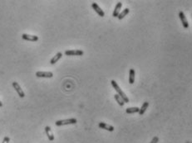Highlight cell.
Segmentation results:
<instances>
[{
    "label": "cell",
    "mask_w": 192,
    "mask_h": 143,
    "mask_svg": "<svg viewBox=\"0 0 192 143\" xmlns=\"http://www.w3.org/2000/svg\"><path fill=\"white\" fill-rule=\"evenodd\" d=\"M111 85L113 86V88L115 89V90H116V92H117V94L121 97V99H123V101H124V103H128L129 102V99H128V97L126 96V94L122 91L121 89V88L119 87V85L117 84V83H116L115 80H111Z\"/></svg>",
    "instance_id": "1"
},
{
    "label": "cell",
    "mask_w": 192,
    "mask_h": 143,
    "mask_svg": "<svg viewBox=\"0 0 192 143\" xmlns=\"http://www.w3.org/2000/svg\"><path fill=\"white\" fill-rule=\"evenodd\" d=\"M77 123V120L76 118H69L64 119V120H58L55 123V125L57 127H60V126H64V125L76 124Z\"/></svg>",
    "instance_id": "2"
},
{
    "label": "cell",
    "mask_w": 192,
    "mask_h": 143,
    "mask_svg": "<svg viewBox=\"0 0 192 143\" xmlns=\"http://www.w3.org/2000/svg\"><path fill=\"white\" fill-rule=\"evenodd\" d=\"M64 54L68 56H72V55H82L84 54L83 50H67L66 51L64 52Z\"/></svg>",
    "instance_id": "3"
},
{
    "label": "cell",
    "mask_w": 192,
    "mask_h": 143,
    "mask_svg": "<svg viewBox=\"0 0 192 143\" xmlns=\"http://www.w3.org/2000/svg\"><path fill=\"white\" fill-rule=\"evenodd\" d=\"M36 76L38 78H52L53 74L50 71H38L36 72Z\"/></svg>",
    "instance_id": "4"
},
{
    "label": "cell",
    "mask_w": 192,
    "mask_h": 143,
    "mask_svg": "<svg viewBox=\"0 0 192 143\" xmlns=\"http://www.w3.org/2000/svg\"><path fill=\"white\" fill-rule=\"evenodd\" d=\"M13 88H14V89L17 91V93H18V96H19L20 98H24V97H25V94H24L23 90L22 89L20 85L18 84V82H16V81L13 82Z\"/></svg>",
    "instance_id": "5"
},
{
    "label": "cell",
    "mask_w": 192,
    "mask_h": 143,
    "mask_svg": "<svg viewBox=\"0 0 192 143\" xmlns=\"http://www.w3.org/2000/svg\"><path fill=\"white\" fill-rule=\"evenodd\" d=\"M179 17H180V18H181L182 25H183V27H184V28H188V27H189V22H188V21H187L186 19V17L185 13H183V11H181V12L179 13Z\"/></svg>",
    "instance_id": "6"
},
{
    "label": "cell",
    "mask_w": 192,
    "mask_h": 143,
    "mask_svg": "<svg viewBox=\"0 0 192 143\" xmlns=\"http://www.w3.org/2000/svg\"><path fill=\"white\" fill-rule=\"evenodd\" d=\"M91 7H92V8L94 9V11H95L100 17H104V16H105V13L103 12V10H101V8L97 5V4H96V3H92V4H91Z\"/></svg>",
    "instance_id": "7"
},
{
    "label": "cell",
    "mask_w": 192,
    "mask_h": 143,
    "mask_svg": "<svg viewBox=\"0 0 192 143\" xmlns=\"http://www.w3.org/2000/svg\"><path fill=\"white\" fill-rule=\"evenodd\" d=\"M22 38L26 41H38V36H34V35H28V34H23Z\"/></svg>",
    "instance_id": "8"
},
{
    "label": "cell",
    "mask_w": 192,
    "mask_h": 143,
    "mask_svg": "<svg viewBox=\"0 0 192 143\" xmlns=\"http://www.w3.org/2000/svg\"><path fill=\"white\" fill-rule=\"evenodd\" d=\"M98 127L101 129H105L106 131H109V132H113L114 131V127H112L111 125L109 124H106L105 123H98Z\"/></svg>",
    "instance_id": "9"
},
{
    "label": "cell",
    "mask_w": 192,
    "mask_h": 143,
    "mask_svg": "<svg viewBox=\"0 0 192 143\" xmlns=\"http://www.w3.org/2000/svg\"><path fill=\"white\" fill-rule=\"evenodd\" d=\"M121 6H122V4H121V2H118L117 4H116V7H115V9L113 11V17H115V18H117V16L119 15L120 13V10L121 8Z\"/></svg>",
    "instance_id": "10"
},
{
    "label": "cell",
    "mask_w": 192,
    "mask_h": 143,
    "mask_svg": "<svg viewBox=\"0 0 192 143\" xmlns=\"http://www.w3.org/2000/svg\"><path fill=\"white\" fill-rule=\"evenodd\" d=\"M62 52H57V53L52 58V60H50V63L52 64H54L62 58Z\"/></svg>",
    "instance_id": "11"
},
{
    "label": "cell",
    "mask_w": 192,
    "mask_h": 143,
    "mask_svg": "<svg viewBox=\"0 0 192 143\" xmlns=\"http://www.w3.org/2000/svg\"><path fill=\"white\" fill-rule=\"evenodd\" d=\"M45 132L48 139H49L50 141H53V140H54V136H53V133H52V130H51L50 127L47 126L45 128Z\"/></svg>",
    "instance_id": "12"
},
{
    "label": "cell",
    "mask_w": 192,
    "mask_h": 143,
    "mask_svg": "<svg viewBox=\"0 0 192 143\" xmlns=\"http://www.w3.org/2000/svg\"><path fill=\"white\" fill-rule=\"evenodd\" d=\"M135 82V69H131L129 71V83L133 84Z\"/></svg>",
    "instance_id": "13"
},
{
    "label": "cell",
    "mask_w": 192,
    "mask_h": 143,
    "mask_svg": "<svg viewBox=\"0 0 192 143\" xmlns=\"http://www.w3.org/2000/svg\"><path fill=\"white\" fill-rule=\"evenodd\" d=\"M139 110H140V109H139V108H137V107L127 108V109H126V113L128 114H136V113H139Z\"/></svg>",
    "instance_id": "14"
},
{
    "label": "cell",
    "mask_w": 192,
    "mask_h": 143,
    "mask_svg": "<svg viewBox=\"0 0 192 143\" xmlns=\"http://www.w3.org/2000/svg\"><path fill=\"white\" fill-rule=\"evenodd\" d=\"M129 12H130V10H129V8H125V9H123V11L122 12H121L120 13H119V15L117 16V18H118V19L119 20H121L123 18H125L126 15L129 13Z\"/></svg>",
    "instance_id": "15"
},
{
    "label": "cell",
    "mask_w": 192,
    "mask_h": 143,
    "mask_svg": "<svg viewBox=\"0 0 192 143\" xmlns=\"http://www.w3.org/2000/svg\"><path fill=\"white\" fill-rule=\"evenodd\" d=\"M148 107H149V103H148V102L143 103L142 108L139 110V114H140V115H143V114H145V112H146V110H147Z\"/></svg>",
    "instance_id": "16"
},
{
    "label": "cell",
    "mask_w": 192,
    "mask_h": 143,
    "mask_svg": "<svg viewBox=\"0 0 192 143\" xmlns=\"http://www.w3.org/2000/svg\"><path fill=\"white\" fill-rule=\"evenodd\" d=\"M114 98H115V99L116 100V103H118V104H119L120 106H124V105H125V103H124L123 99H121L118 94H115V95H114Z\"/></svg>",
    "instance_id": "17"
},
{
    "label": "cell",
    "mask_w": 192,
    "mask_h": 143,
    "mask_svg": "<svg viewBox=\"0 0 192 143\" xmlns=\"http://www.w3.org/2000/svg\"><path fill=\"white\" fill-rule=\"evenodd\" d=\"M158 141H159V137H154L152 138V142L150 143H157L158 142Z\"/></svg>",
    "instance_id": "18"
},
{
    "label": "cell",
    "mask_w": 192,
    "mask_h": 143,
    "mask_svg": "<svg viewBox=\"0 0 192 143\" xmlns=\"http://www.w3.org/2000/svg\"><path fill=\"white\" fill-rule=\"evenodd\" d=\"M9 141H10V138L9 137H5L4 140H3V142L2 143H9Z\"/></svg>",
    "instance_id": "19"
},
{
    "label": "cell",
    "mask_w": 192,
    "mask_h": 143,
    "mask_svg": "<svg viewBox=\"0 0 192 143\" xmlns=\"http://www.w3.org/2000/svg\"><path fill=\"white\" fill-rule=\"evenodd\" d=\"M1 107H3V103L0 101V108H1Z\"/></svg>",
    "instance_id": "20"
}]
</instances>
